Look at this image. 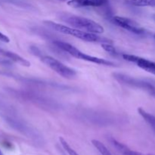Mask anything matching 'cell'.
<instances>
[{"label":"cell","mask_w":155,"mask_h":155,"mask_svg":"<svg viewBox=\"0 0 155 155\" xmlns=\"http://www.w3.org/2000/svg\"><path fill=\"white\" fill-rule=\"evenodd\" d=\"M43 24L48 28L51 30L57 31L58 33H64V34L70 35V36H74V37L80 39L83 41L90 42H101V43H111L110 40L106 39V38L101 37L95 33H89V32L83 31V30H79L77 28H73V27H68V26L63 25V24H58V23L53 22L51 21H44Z\"/></svg>","instance_id":"6da1fadb"},{"label":"cell","mask_w":155,"mask_h":155,"mask_svg":"<svg viewBox=\"0 0 155 155\" xmlns=\"http://www.w3.org/2000/svg\"><path fill=\"white\" fill-rule=\"evenodd\" d=\"M61 19L71 27L83 31L95 33V34H101L104 31L102 26L95 21L84 17L77 16L74 15H64L61 17Z\"/></svg>","instance_id":"7a4b0ae2"},{"label":"cell","mask_w":155,"mask_h":155,"mask_svg":"<svg viewBox=\"0 0 155 155\" xmlns=\"http://www.w3.org/2000/svg\"><path fill=\"white\" fill-rule=\"evenodd\" d=\"M57 47L60 48L61 49L64 50V51L68 52V54H71L72 57L75 58L80 59V60L92 62V63L97 64L100 65H104V66H109V67H114L115 64L113 63L112 61H110L106 59L101 58L95 57V56L89 55L87 54H85L83 51L79 50L74 45H71V44L68 43V42H62V41H55L54 42Z\"/></svg>","instance_id":"3957f363"},{"label":"cell","mask_w":155,"mask_h":155,"mask_svg":"<svg viewBox=\"0 0 155 155\" xmlns=\"http://www.w3.org/2000/svg\"><path fill=\"white\" fill-rule=\"evenodd\" d=\"M41 61L58 74L66 79H73L77 76L75 70L69 68L63 63L53 57L48 55H44L41 57Z\"/></svg>","instance_id":"277c9868"},{"label":"cell","mask_w":155,"mask_h":155,"mask_svg":"<svg viewBox=\"0 0 155 155\" xmlns=\"http://www.w3.org/2000/svg\"><path fill=\"white\" fill-rule=\"evenodd\" d=\"M114 24L120 27L131 33H135L136 35H144L146 34V30L141 27L136 21L130 19V18H124V17L114 16L112 18Z\"/></svg>","instance_id":"5b68a950"},{"label":"cell","mask_w":155,"mask_h":155,"mask_svg":"<svg viewBox=\"0 0 155 155\" xmlns=\"http://www.w3.org/2000/svg\"><path fill=\"white\" fill-rule=\"evenodd\" d=\"M114 77L120 83L123 84L128 85V86H132V87L139 88V89H145V90L149 92L151 89L154 86L152 83L149 82L145 81L142 80H139V79L133 78V77H129V76L125 75L122 74H114Z\"/></svg>","instance_id":"8992f818"},{"label":"cell","mask_w":155,"mask_h":155,"mask_svg":"<svg viewBox=\"0 0 155 155\" xmlns=\"http://www.w3.org/2000/svg\"><path fill=\"white\" fill-rule=\"evenodd\" d=\"M123 58H124V60L133 62L144 71L155 75V62L143 58L139 57V56L132 55V54H124Z\"/></svg>","instance_id":"52a82bcc"},{"label":"cell","mask_w":155,"mask_h":155,"mask_svg":"<svg viewBox=\"0 0 155 155\" xmlns=\"http://www.w3.org/2000/svg\"><path fill=\"white\" fill-rule=\"evenodd\" d=\"M108 0H70L68 5L72 8L101 7L107 4Z\"/></svg>","instance_id":"ba28073f"},{"label":"cell","mask_w":155,"mask_h":155,"mask_svg":"<svg viewBox=\"0 0 155 155\" xmlns=\"http://www.w3.org/2000/svg\"><path fill=\"white\" fill-rule=\"evenodd\" d=\"M0 54L5 56V57L8 58L10 60L16 62V63L22 65L24 67H30V62L26 60L25 58H22L21 56L18 55L16 53H14L12 51H7V50L2 49L0 48Z\"/></svg>","instance_id":"9c48e42d"},{"label":"cell","mask_w":155,"mask_h":155,"mask_svg":"<svg viewBox=\"0 0 155 155\" xmlns=\"http://www.w3.org/2000/svg\"><path fill=\"white\" fill-rule=\"evenodd\" d=\"M110 142L114 145V147H115V148L122 155H145L140 152H138V151L130 149L127 145L118 142L117 140L114 139H110Z\"/></svg>","instance_id":"30bf717a"},{"label":"cell","mask_w":155,"mask_h":155,"mask_svg":"<svg viewBox=\"0 0 155 155\" xmlns=\"http://www.w3.org/2000/svg\"><path fill=\"white\" fill-rule=\"evenodd\" d=\"M138 112L140 114V116L148 123L150 125V127L152 128V130H154L155 133V116L152 115L151 114L148 113L146 110H144L142 107H139L138 109Z\"/></svg>","instance_id":"8fae6325"},{"label":"cell","mask_w":155,"mask_h":155,"mask_svg":"<svg viewBox=\"0 0 155 155\" xmlns=\"http://www.w3.org/2000/svg\"><path fill=\"white\" fill-rule=\"evenodd\" d=\"M92 143L94 145V147L99 151L100 154L101 155H113L110 153V151L107 149V147L102 142H100V141L96 140V139H93L92 141Z\"/></svg>","instance_id":"7c38bea8"},{"label":"cell","mask_w":155,"mask_h":155,"mask_svg":"<svg viewBox=\"0 0 155 155\" xmlns=\"http://www.w3.org/2000/svg\"><path fill=\"white\" fill-rule=\"evenodd\" d=\"M131 3L137 7H155V0H131Z\"/></svg>","instance_id":"4fadbf2b"},{"label":"cell","mask_w":155,"mask_h":155,"mask_svg":"<svg viewBox=\"0 0 155 155\" xmlns=\"http://www.w3.org/2000/svg\"><path fill=\"white\" fill-rule=\"evenodd\" d=\"M59 142H60L61 145H62L64 151L69 155H80L68 144V142L63 137H59Z\"/></svg>","instance_id":"5bb4252c"},{"label":"cell","mask_w":155,"mask_h":155,"mask_svg":"<svg viewBox=\"0 0 155 155\" xmlns=\"http://www.w3.org/2000/svg\"><path fill=\"white\" fill-rule=\"evenodd\" d=\"M111 43H108V42H105V43H101V47L104 50H105L106 51H107L110 54H117L116 49H115L113 45H110Z\"/></svg>","instance_id":"9a60e30c"},{"label":"cell","mask_w":155,"mask_h":155,"mask_svg":"<svg viewBox=\"0 0 155 155\" xmlns=\"http://www.w3.org/2000/svg\"><path fill=\"white\" fill-rule=\"evenodd\" d=\"M0 41L3 42H10V39H9V38L6 35L3 34L2 33L0 32Z\"/></svg>","instance_id":"2e32d148"},{"label":"cell","mask_w":155,"mask_h":155,"mask_svg":"<svg viewBox=\"0 0 155 155\" xmlns=\"http://www.w3.org/2000/svg\"><path fill=\"white\" fill-rule=\"evenodd\" d=\"M148 92H149L150 95H152V96L155 97V86Z\"/></svg>","instance_id":"e0dca14e"},{"label":"cell","mask_w":155,"mask_h":155,"mask_svg":"<svg viewBox=\"0 0 155 155\" xmlns=\"http://www.w3.org/2000/svg\"><path fill=\"white\" fill-rule=\"evenodd\" d=\"M152 36H153V37H154V39H155V33H154V34L152 35Z\"/></svg>","instance_id":"ac0fdd59"},{"label":"cell","mask_w":155,"mask_h":155,"mask_svg":"<svg viewBox=\"0 0 155 155\" xmlns=\"http://www.w3.org/2000/svg\"><path fill=\"white\" fill-rule=\"evenodd\" d=\"M0 155H3L2 152V151H1V150H0Z\"/></svg>","instance_id":"d6986e66"},{"label":"cell","mask_w":155,"mask_h":155,"mask_svg":"<svg viewBox=\"0 0 155 155\" xmlns=\"http://www.w3.org/2000/svg\"><path fill=\"white\" fill-rule=\"evenodd\" d=\"M61 1H66V0H61Z\"/></svg>","instance_id":"ffe728a7"},{"label":"cell","mask_w":155,"mask_h":155,"mask_svg":"<svg viewBox=\"0 0 155 155\" xmlns=\"http://www.w3.org/2000/svg\"><path fill=\"white\" fill-rule=\"evenodd\" d=\"M148 155H154V154H148Z\"/></svg>","instance_id":"44dd1931"},{"label":"cell","mask_w":155,"mask_h":155,"mask_svg":"<svg viewBox=\"0 0 155 155\" xmlns=\"http://www.w3.org/2000/svg\"><path fill=\"white\" fill-rule=\"evenodd\" d=\"M154 19H155V15H154Z\"/></svg>","instance_id":"7402d4cb"}]
</instances>
